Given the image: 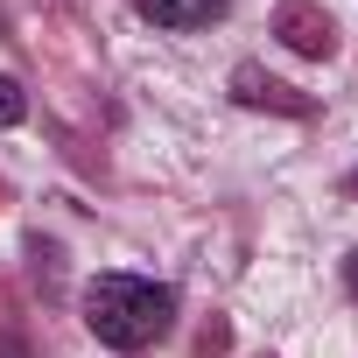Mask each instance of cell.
<instances>
[{
  "label": "cell",
  "instance_id": "cell-1",
  "mask_svg": "<svg viewBox=\"0 0 358 358\" xmlns=\"http://www.w3.org/2000/svg\"><path fill=\"white\" fill-rule=\"evenodd\" d=\"M176 316V295L162 281H141V274H99L85 288V330L106 344V351H141L169 330Z\"/></svg>",
  "mask_w": 358,
  "mask_h": 358
},
{
  "label": "cell",
  "instance_id": "cell-2",
  "mask_svg": "<svg viewBox=\"0 0 358 358\" xmlns=\"http://www.w3.org/2000/svg\"><path fill=\"white\" fill-rule=\"evenodd\" d=\"M281 36H288L302 57H323V50H330V22L309 15V8H281Z\"/></svg>",
  "mask_w": 358,
  "mask_h": 358
},
{
  "label": "cell",
  "instance_id": "cell-3",
  "mask_svg": "<svg viewBox=\"0 0 358 358\" xmlns=\"http://www.w3.org/2000/svg\"><path fill=\"white\" fill-rule=\"evenodd\" d=\"M211 15H225V0H169L155 22H169V29H204Z\"/></svg>",
  "mask_w": 358,
  "mask_h": 358
},
{
  "label": "cell",
  "instance_id": "cell-4",
  "mask_svg": "<svg viewBox=\"0 0 358 358\" xmlns=\"http://www.w3.org/2000/svg\"><path fill=\"white\" fill-rule=\"evenodd\" d=\"M22 113H29V99H22V85H15V78H0V127H15Z\"/></svg>",
  "mask_w": 358,
  "mask_h": 358
},
{
  "label": "cell",
  "instance_id": "cell-5",
  "mask_svg": "<svg viewBox=\"0 0 358 358\" xmlns=\"http://www.w3.org/2000/svg\"><path fill=\"white\" fill-rule=\"evenodd\" d=\"M344 274H351V295H358V253H351V260H344Z\"/></svg>",
  "mask_w": 358,
  "mask_h": 358
},
{
  "label": "cell",
  "instance_id": "cell-6",
  "mask_svg": "<svg viewBox=\"0 0 358 358\" xmlns=\"http://www.w3.org/2000/svg\"><path fill=\"white\" fill-rule=\"evenodd\" d=\"M141 8H148V15H162V8H169V0H141Z\"/></svg>",
  "mask_w": 358,
  "mask_h": 358
},
{
  "label": "cell",
  "instance_id": "cell-7",
  "mask_svg": "<svg viewBox=\"0 0 358 358\" xmlns=\"http://www.w3.org/2000/svg\"><path fill=\"white\" fill-rule=\"evenodd\" d=\"M351 190H358V176H351Z\"/></svg>",
  "mask_w": 358,
  "mask_h": 358
}]
</instances>
